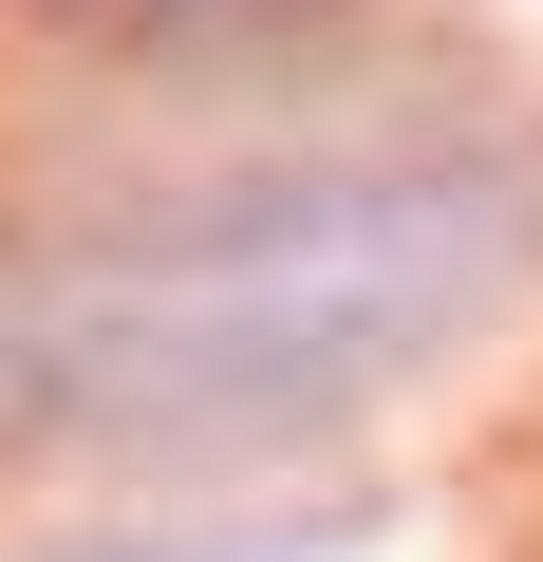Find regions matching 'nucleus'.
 <instances>
[{
    "mask_svg": "<svg viewBox=\"0 0 543 562\" xmlns=\"http://www.w3.org/2000/svg\"><path fill=\"white\" fill-rule=\"evenodd\" d=\"M506 262H524V206H487L468 169H412V188L244 169L150 244H113L94 281H57L20 338H38V394L113 450H282L357 413L394 357H431Z\"/></svg>",
    "mask_w": 543,
    "mask_h": 562,
    "instance_id": "f257e3e1",
    "label": "nucleus"
},
{
    "mask_svg": "<svg viewBox=\"0 0 543 562\" xmlns=\"http://www.w3.org/2000/svg\"><path fill=\"white\" fill-rule=\"evenodd\" d=\"M94 562H375V506H338V525H206V543H94Z\"/></svg>",
    "mask_w": 543,
    "mask_h": 562,
    "instance_id": "f03ea898",
    "label": "nucleus"
}]
</instances>
